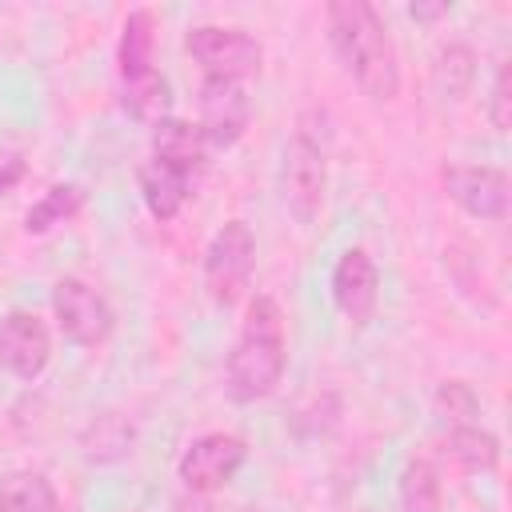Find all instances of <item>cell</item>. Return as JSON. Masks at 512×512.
Masks as SVG:
<instances>
[{
    "mask_svg": "<svg viewBox=\"0 0 512 512\" xmlns=\"http://www.w3.org/2000/svg\"><path fill=\"white\" fill-rule=\"evenodd\" d=\"M488 116H492L496 132H508V124H512V64L508 60H500V68H496L492 96H488Z\"/></svg>",
    "mask_w": 512,
    "mask_h": 512,
    "instance_id": "obj_23",
    "label": "cell"
},
{
    "mask_svg": "<svg viewBox=\"0 0 512 512\" xmlns=\"http://www.w3.org/2000/svg\"><path fill=\"white\" fill-rule=\"evenodd\" d=\"M248 460V444L236 432H204L200 440H192L176 464L180 480L188 492H220L224 484L236 480V472Z\"/></svg>",
    "mask_w": 512,
    "mask_h": 512,
    "instance_id": "obj_7",
    "label": "cell"
},
{
    "mask_svg": "<svg viewBox=\"0 0 512 512\" xmlns=\"http://www.w3.org/2000/svg\"><path fill=\"white\" fill-rule=\"evenodd\" d=\"M256 268V236L248 228V220H228L216 228V236L204 248V288L212 296V304L232 308Z\"/></svg>",
    "mask_w": 512,
    "mask_h": 512,
    "instance_id": "obj_3",
    "label": "cell"
},
{
    "mask_svg": "<svg viewBox=\"0 0 512 512\" xmlns=\"http://www.w3.org/2000/svg\"><path fill=\"white\" fill-rule=\"evenodd\" d=\"M444 192L476 220H504L508 216V176L488 164H452L444 168Z\"/></svg>",
    "mask_w": 512,
    "mask_h": 512,
    "instance_id": "obj_10",
    "label": "cell"
},
{
    "mask_svg": "<svg viewBox=\"0 0 512 512\" xmlns=\"http://www.w3.org/2000/svg\"><path fill=\"white\" fill-rule=\"evenodd\" d=\"M252 120V100L236 80H204L200 84V132L208 148H232Z\"/></svg>",
    "mask_w": 512,
    "mask_h": 512,
    "instance_id": "obj_9",
    "label": "cell"
},
{
    "mask_svg": "<svg viewBox=\"0 0 512 512\" xmlns=\"http://www.w3.org/2000/svg\"><path fill=\"white\" fill-rule=\"evenodd\" d=\"M132 440H136L132 424H128L124 416H116V412H104V416H96V420L84 428L80 448H84L88 460L112 464V460H124V456L132 452Z\"/></svg>",
    "mask_w": 512,
    "mask_h": 512,
    "instance_id": "obj_16",
    "label": "cell"
},
{
    "mask_svg": "<svg viewBox=\"0 0 512 512\" xmlns=\"http://www.w3.org/2000/svg\"><path fill=\"white\" fill-rule=\"evenodd\" d=\"M0 496H4L8 512H60L56 488L40 472H16V476H8L0 484Z\"/></svg>",
    "mask_w": 512,
    "mask_h": 512,
    "instance_id": "obj_21",
    "label": "cell"
},
{
    "mask_svg": "<svg viewBox=\"0 0 512 512\" xmlns=\"http://www.w3.org/2000/svg\"><path fill=\"white\" fill-rule=\"evenodd\" d=\"M436 416L448 424V428H468L476 424L480 416V396L464 384V380H444L436 388Z\"/></svg>",
    "mask_w": 512,
    "mask_h": 512,
    "instance_id": "obj_22",
    "label": "cell"
},
{
    "mask_svg": "<svg viewBox=\"0 0 512 512\" xmlns=\"http://www.w3.org/2000/svg\"><path fill=\"white\" fill-rule=\"evenodd\" d=\"M0 364L16 380H40L44 376V368L52 364V336L36 312L12 308L0 320Z\"/></svg>",
    "mask_w": 512,
    "mask_h": 512,
    "instance_id": "obj_8",
    "label": "cell"
},
{
    "mask_svg": "<svg viewBox=\"0 0 512 512\" xmlns=\"http://www.w3.org/2000/svg\"><path fill=\"white\" fill-rule=\"evenodd\" d=\"M188 56L204 68V80H236L244 84L248 76L260 72L264 48L256 44V36H248L244 28H228V24H196L184 36Z\"/></svg>",
    "mask_w": 512,
    "mask_h": 512,
    "instance_id": "obj_4",
    "label": "cell"
},
{
    "mask_svg": "<svg viewBox=\"0 0 512 512\" xmlns=\"http://www.w3.org/2000/svg\"><path fill=\"white\" fill-rule=\"evenodd\" d=\"M52 316H56V328L72 344H80V348H96V344H104L116 332L112 304L92 284H84L76 276L56 280V288H52Z\"/></svg>",
    "mask_w": 512,
    "mask_h": 512,
    "instance_id": "obj_5",
    "label": "cell"
},
{
    "mask_svg": "<svg viewBox=\"0 0 512 512\" xmlns=\"http://www.w3.org/2000/svg\"><path fill=\"white\" fill-rule=\"evenodd\" d=\"M120 104L128 116L144 120V124H160L172 116V84L164 72L148 68L140 76H128L120 80Z\"/></svg>",
    "mask_w": 512,
    "mask_h": 512,
    "instance_id": "obj_14",
    "label": "cell"
},
{
    "mask_svg": "<svg viewBox=\"0 0 512 512\" xmlns=\"http://www.w3.org/2000/svg\"><path fill=\"white\" fill-rule=\"evenodd\" d=\"M152 48H156L152 12H148V8H136V12H128V20H124V28H120V48H116L120 80L148 72V68H152Z\"/></svg>",
    "mask_w": 512,
    "mask_h": 512,
    "instance_id": "obj_15",
    "label": "cell"
},
{
    "mask_svg": "<svg viewBox=\"0 0 512 512\" xmlns=\"http://www.w3.org/2000/svg\"><path fill=\"white\" fill-rule=\"evenodd\" d=\"M136 184H140L144 208L156 220H172L188 200V176L168 168V164H160V160H144L140 172H136Z\"/></svg>",
    "mask_w": 512,
    "mask_h": 512,
    "instance_id": "obj_13",
    "label": "cell"
},
{
    "mask_svg": "<svg viewBox=\"0 0 512 512\" xmlns=\"http://www.w3.org/2000/svg\"><path fill=\"white\" fill-rule=\"evenodd\" d=\"M152 160L192 176L204 168L208 160V140L200 132V124L192 120H180V116H168L160 124H152Z\"/></svg>",
    "mask_w": 512,
    "mask_h": 512,
    "instance_id": "obj_12",
    "label": "cell"
},
{
    "mask_svg": "<svg viewBox=\"0 0 512 512\" xmlns=\"http://www.w3.org/2000/svg\"><path fill=\"white\" fill-rule=\"evenodd\" d=\"M280 192L288 212L296 216V224H312L324 208V192H328V160L324 148L316 140H308L304 132L292 136V144L284 148V164H280Z\"/></svg>",
    "mask_w": 512,
    "mask_h": 512,
    "instance_id": "obj_6",
    "label": "cell"
},
{
    "mask_svg": "<svg viewBox=\"0 0 512 512\" xmlns=\"http://www.w3.org/2000/svg\"><path fill=\"white\" fill-rule=\"evenodd\" d=\"M24 172H28V164H24L20 152H0V196L12 192L24 180Z\"/></svg>",
    "mask_w": 512,
    "mask_h": 512,
    "instance_id": "obj_24",
    "label": "cell"
},
{
    "mask_svg": "<svg viewBox=\"0 0 512 512\" xmlns=\"http://www.w3.org/2000/svg\"><path fill=\"white\" fill-rule=\"evenodd\" d=\"M400 508L404 512H440V472L432 460L412 456L400 472Z\"/></svg>",
    "mask_w": 512,
    "mask_h": 512,
    "instance_id": "obj_20",
    "label": "cell"
},
{
    "mask_svg": "<svg viewBox=\"0 0 512 512\" xmlns=\"http://www.w3.org/2000/svg\"><path fill=\"white\" fill-rule=\"evenodd\" d=\"M0 512H8V504H4V496H0Z\"/></svg>",
    "mask_w": 512,
    "mask_h": 512,
    "instance_id": "obj_27",
    "label": "cell"
},
{
    "mask_svg": "<svg viewBox=\"0 0 512 512\" xmlns=\"http://www.w3.org/2000/svg\"><path fill=\"white\" fill-rule=\"evenodd\" d=\"M332 304L352 324L372 320V312L380 304V272H376V260L364 248L340 252V260L332 268Z\"/></svg>",
    "mask_w": 512,
    "mask_h": 512,
    "instance_id": "obj_11",
    "label": "cell"
},
{
    "mask_svg": "<svg viewBox=\"0 0 512 512\" xmlns=\"http://www.w3.org/2000/svg\"><path fill=\"white\" fill-rule=\"evenodd\" d=\"M444 12H448V4H408V16L412 20H436Z\"/></svg>",
    "mask_w": 512,
    "mask_h": 512,
    "instance_id": "obj_26",
    "label": "cell"
},
{
    "mask_svg": "<svg viewBox=\"0 0 512 512\" xmlns=\"http://www.w3.org/2000/svg\"><path fill=\"white\" fill-rule=\"evenodd\" d=\"M288 364V336L284 312L272 296L248 300L240 340L228 352V396L236 404H256L276 392Z\"/></svg>",
    "mask_w": 512,
    "mask_h": 512,
    "instance_id": "obj_2",
    "label": "cell"
},
{
    "mask_svg": "<svg viewBox=\"0 0 512 512\" xmlns=\"http://www.w3.org/2000/svg\"><path fill=\"white\" fill-rule=\"evenodd\" d=\"M328 44L352 84L372 100L388 104L400 92V56L388 24L364 0H332L328 4Z\"/></svg>",
    "mask_w": 512,
    "mask_h": 512,
    "instance_id": "obj_1",
    "label": "cell"
},
{
    "mask_svg": "<svg viewBox=\"0 0 512 512\" xmlns=\"http://www.w3.org/2000/svg\"><path fill=\"white\" fill-rule=\"evenodd\" d=\"M472 80H476V52H472L468 44H460V40L444 44V48L436 52V64H432V84H436V92H440L444 100H464L468 88H472Z\"/></svg>",
    "mask_w": 512,
    "mask_h": 512,
    "instance_id": "obj_18",
    "label": "cell"
},
{
    "mask_svg": "<svg viewBox=\"0 0 512 512\" xmlns=\"http://www.w3.org/2000/svg\"><path fill=\"white\" fill-rule=\"evenodd\" d=\"M448 456L464 468V472H496L500 464V440L480 428V424H468V428H448V440H444Z\"/></svg>",
    "mask_w": 512,
    "mask_h": 512,
    "instance_id": "obj_17",
    "label": "cell"
},
{
    "mask_svg": "<svg viewBox=\"0 0 512 512\" xmlns=\"http://www.w3.org/2000/svg\"><path fill=\"white\" fill-rule=\"evenodd\" d=\"M80 208H84V188H80V184H52V188L28 208L24 232H28V236H44V232H52L56 224L72 220Z\"/></svg>",
    "mask_w": 512,
    "mask_h": 512,
    "instance_id": "obj_19",
    "label": "cell"
},
{
    "mask_svg": "<svg viewBox=\"0 0 512 512\" xmlns=\"http://www.w3.org/2000/svg\"><path fill=\"white\" fill-rule=\"evenodd\" d=\"M172 512H216V504L204 492H184L180 500H172Z\"/></svg>",
    "mask_w": 512,
    "mask_h": 512,
    "instance_id": "obj_25",
    "label": "cell"
}]
</instances>
